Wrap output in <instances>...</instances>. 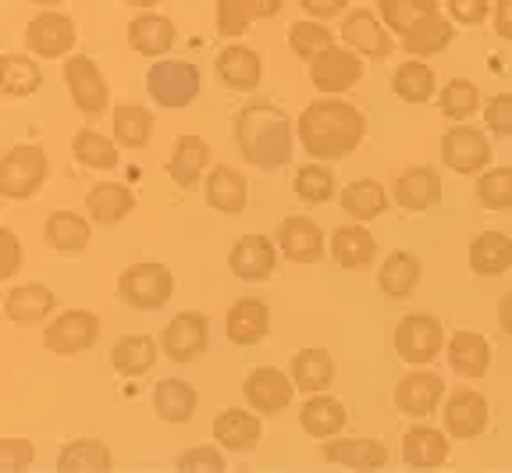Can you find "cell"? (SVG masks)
Returning <instances> with one entry per match:
<instances>
[{
  "label": "cell",
  "instance_id": "34",
  "mask_svg": "<svg viewBox=\"0 0 512 473\" xmlns=\"http://www.w3.org/2000/svg\"><path fill=\"white\" fill-rule=\"evenodd\" d=\"M452 36H456L452 18H445L441 11H434V15L420 18V22L402 36V50H406L409 57H434L452 43Z\"/></svg>",
  "mask_w": 512,
  "mask_h": 473
},
{
  "label": "cell",
  "instance_id": "24",
  "mask_svg": "<svg viewBox=\"0 0 512 473\" xmlns=\"http://www.w3.org/2000/svg\"><path fill=\"white\" fill-rule=\"evenodd\" d=\"M178 43V29L171 18L157 15V11H143L128 22V47L143 57H160L168 54Z\"/></svg>",
  "mask_w": 512,
  "mask_h": 473
},
{
  "label": "cell",
  "instance_id": "42",
  "mask_svg": "<svg viewBox=\"0 0 512 473\" xmlns=\"http://www.w3.org/2000/svg\"><path fill=\"white\" fill-rule=\"evenodd\" d=\"M72 153L75 161L82 164V168L89 171H114L118 168V139L104 136V132L96 129H79L72 139Z\"/></svg>",
  "mask_w": 512,
  "mask_h": 473
},
{
  "label": "cell",
  "instance_id": "11",
  "mask_svg": "<svg viewBox=\"0 0 512 473\" xmlns=\"http://www.w3.org/2000/svg\"><path fill=\"white\" fill-rule=\"evenodd\" d=\"M242 399L260 417H274V413L288 409V402L296 399V381H292V374H281L274 367H256L242 381Z\"/></svg>",
  "mask_w": 512,
  "mask_h": 473
},
{
  "label": "cell",
  "instance_id": "53",
  "mask_svg": "<svg viewBox=\"0 0 512 473\" xmlns=\"http://www.w3.org/2000/svg\"><path fill=\"white\" fill-rule=\"evenodd\" d=\"M36 463V445L25 438H0V470L22 473Z\"/></svg>",
  "mask_w": 512,
  "mask_h": 473
},
{
  "label": "cell",
  "instance_id": "2",
  "mask_svg": "<svg viewBox=\"0 0 512 473\" xmlns=\"http://www.w3.org/2000/svg\"><path fill=\"white\" fill-rule=\"evenodd\" d=\"M235 143L256 171H281L292 161L299 136L281 107L271 100H249L235 114Z\"/></svg>",
  "mask_w": 512,
  "mask_h": 473
},
{
  "label": "cell",
  "instance_id": "21",
  "mask_svg": "<svg viewBox=\"0 0 512 473\" xmlns=\"http://www.w3.org/2000/svg\"><path fill=\"white\" fill-rule=\"evenodd\" d=\"M57 310V296L40 285V281H29V285H15V289L4 296V317L18 328H36Z\"/></svg>",
  "mask_w": 512,
  "mask_h": 473
},
{
  "label": "cell",
  "instance_id": "27",
  "mask_svg": "<svg viewBox=\"0 0 512 473\" xmlns=\"http://www.w3.org/2000/svg\"><path fill=\"white\" fill-rule=\"evenodd\" d=\"M392 200L402 210H434L441 203V175L434 168H409L395 178Z\"/></svg>",
  "mask_w": 512,
  "mask_h": 473
},
{
  "label": "cell",
  "instance_id": "48",
  "mask_svg": "<svg viewBox=\"0 0 512 473\" xmlns=\"http://www.w3.org/2000/svg\"><path fill=\"white\" fill-rule=\"evenodd\" d=\"M438 111L448 121H466L470 114L480 111V89L470 79H452L448 86L438 89Z\"/></svg>",
  "mask_w": 512,
  "mask_h": 473
},
{
  "label": "cell",
  "instance_id": "4",
  "mask_svg": "<svg viewBox=\"0 0 512 473\" xmlns=\"http://www.w3.org/2000/svg\"><path fill=\"white\" fill-rule=\"evenodd\" d=\"M118 296L132 310H160L175 296V274L157 260H139L125 267L118 278Z\"/></svg>",
  "mask_w": 512,
  "mask_h": 473
},
{
  "label": "cell",
  "instance_id": "60",
  "mask_svg": "<svg viewBox=\"0 0 512 473\" xmlns=\"http://www.w3.org/2000/svg\"><path fill=\"white\" fill-rule=\"evenodd\" d=\"M256 18H274L281 11V0H253Z\"/></svg>",
  "mask_w": 512,
  "mask_h": 473
},
{
  "label": "cell",
  "instance_id": "6",
  "mask_svg": "<svg viewBox=\"0 0 512 473\" xmlns=\"http://www.w3.org/2000/svg\"><path fill=\"white\" fill-rule=\"evenodd\" d=\"M441 349H445V328L431 313H406L395 328V353L413 367L438 360Z\"/></svg>",
  "mask_w": 512,
  "mask_h": 473
},
{
  "label": "cell",
  "instance_id": "26",
  "mask_svg": "<svg viewBox=\"0 0 512 473\" xmlns=\"http://www.w3.org/2000/svg\"><path fill=\"white\" fill-rule=\"evenodd\" d=\"M402 463L409 470H441L448 463V434L438 427H409L402 434Z\"/></svg>",
  "mask_w": 512,
  "mask_h": 473
},
{
  "label": "cell",
  "instance_id": "3",
  "mask_svg": "<svg viewBox=\"0 0 512 473\" xmlns=\"http://www.w3.org/2000/svg\"><path fill=\"white\" fill-rule=\"evenodd\" d=\"M50 175L47 153L36 143H18L0 157V196L4 200H29L40 193Z\"/></svg>",
  "mask_w": 512,
  "mask_h": 473
},
{
  "label": "cell",
  "instance_id": "23",
  "mask_svg": "<svg viewBox=\"0 0 512 473\" xmlns=\"http://www.w3.org/2000/svg\"><path fill=\"white\" fill-rule=\"evenodd\" d=\"M203 196H207V207L217 210V214H242L246 210V200H249V189H246V175L228 164H217L210 168L207 182H203Z\"/></svg>",
  "mask_w": 512,
  "mask_h": 473
},
{
  "label": "cell",
  "instance_id": "56",
  "mask_svg": "<svg viewBox=\"0 0 512 473\" xmlns=\"http://www.w3.org/2000/svg\"><path fill=\"white\" fill-rule=\"evenodd\" d=\"M18 267H22V242L11 228H0V278H15Z\"/></svg>",
  "mask_w": 512,
  "mask_h": 473
},
{
  "label": "cell",
  "instance_id": "41",
  "mask_svg": "<svg viewBox=\"0 0 512 473\" xmlns=\"http://www.w3.org/2000/svg\"><path fill=\"white\" fill-rule=\"evenodd\" d=\"M395 97L406 100V104H427V100L438 97V79H434V68L424 65L420 57L399 65V72L392 75Z\"/></svg>",
  "mask_w": 512,
  "mask_h": 473
},
{
  "label": "cell",
  "instance_id": "32",
  "mask_svg": "<svg viewBox=\"0 0 512 473\" xmlns=\"http://www.w3.org/2000/svg\"><path fill=\"white\" fill-rule=\"evenodd\" d=\"M345 420H349V413H345V406L335 399V395H310V399L303 402V409H299V427H303L310 438H335V434H342Z\"/></svg>",
  "mask_w": 512,
  "mask_h": 473
},
{
  "label": "cell",
  "instance_id": "29",
  "mask_svg": "<svg viewBox=\"0 0 512 473\" xmlns=\"http://www.w3.org/2000/svg\"><path fill=\"white\" fill-rule=\"evenodd\" d=\"M292 381H296V392H306V395H317V392H328L331 381H335V360H331L328 349H299L292 356V367H288Z\"/></svg>",
  "mask_w": 512,
  "mask_h": 473
},
{
  "label": "cell",
  "instance_id": "54",
  "mask_svg": "<svg viewBox=\"0 0 512 473\" xmlns=\"http://www.w3.org/2000/svg\"><path fill=\"white\" fill-rule=\"evenodd\" d=\"M484 125L491 136H512V93H498L484 104Z\"/></svg>",
  "mask_w": 512,
  "mask_h": 473
},
{
  "label": "cell",
  "instance_id": "35",
  "mask_svg": "<svg viewBox=\"0 0 512 473\" xmlns=\"http://www.w3.org/2000/svg\"><path fill=\"white\" fill-rule=\"evenodd\" d=\"M43 239L57 253H79V249H86L93 242V228L75 210H57V214L47 217V225H43Z\"/></svg>",
  "mask_w": 512,
  "mask_h": 473
},
{
  "label": "cell",
  "instance_id": "8",
  "mask_svg": "<svg viewBox=\"0 0 512 473\" xmlns=\"http://www.w3.org/2000/svg\"><path fill=\"white\" fill-rule=\"evenodd\" d=\"M363 79V57L352 47H328L310 61V82L324 93V97H342L356 82Z\"/></svg>",
  "mask_w": 512,
  "mask_h": 473
},
{
  "label": "cell",
  "instance_id": "20",
  "mask_svg": "<svg viewBox=\"0 0 512 473\" xmlns=\"http://www.w3.org/2000/svg\"><path fill=\"white\" fill-rule=\"evenodd\" d=\"M214 72L221 79V86L235 89V93H253L264 79V61L253 47H242V43H232L224 47L214 61Z\"/></svg>",
  "mask_w": 512,
  "mask_h": 473
},
{
  "label": "cell",
  "instance_id": "58",
  "mask_svg": "<svg viewBox=\"0 0 512 473\" xmlns=\"http://www.w3.org/2000/svg\"><path fill=\"white\" fill-rule=\"evenodd\" d=\"M491 22H495V33L512 43V0H495V8H491Z\"/></svg>",
  "mask_w": 512,
  "mask_h": 473
},
{
  "label": "cell",
  "instance_id": "12",
  "mask_svg": "<svg viewBox=\"0 0 512 473\" xmlns=\"http://www.w3.org/2000/svg\"><path fill=\"white\" fill-rule=\"evenodd\" d=\"M342 43L360 57H370V61H384L395 50L392 29L381 22V15H374L367 8H356L342 18Z\"/></svg>",
  "mask_w": 512,
  "mask_h": 473
},
{
  "label": "cell",
  "instance_id": "28",
  "mask_svg": "<svg viewBox=\"0 0 512 473\" xmlns=\"http://www.w3.org/2000/svg\"><path fill=\"white\" fill-rule=\"evenodd\" d=\"M136 210V196L121 182H96L86 196V214L93 225H118Z\"/></svg>",
  "mask_w": 512,
  "mask_h": 473
},
{
  "label": "cell",
  "instance_id": "49",
  "mask_svg": "<svg viewBox=\"0 0 512 473\" xmlns=\"http://www.w3.org/2000/svg\"><path fill=\"white\" fill-rule=\"evenodd\" d=\"M335 43V33L324 22H317V18H306V22H296L288 29V47L296 50V57H303V61H313V57L324 54Z\"/></svg>",
  "mask_w": 512,
  "mask_h": 473
},
{
  "label": "cell",
  "instance_id": "31",
  "mask_svg": "<svg viewBox=\"0 0 512 473\" xmlns=\"http://www.w3.org/2000/svg\"><path fill=\"white\" fill-rule=\"evenodd\" d=\"M196 406H200L196 388L185 385V381H178V377H168V381H160V385L153 388V413L171 427L189 424L192 413H196Z\"/></svg>",
  "mask_w": 512,
  "mask_h": 473
},
{
  "label": "cell",
  "instance_id": "30",
  "mask_svg": "<svg viewBox=\"0 0 512 473\" xmlns=\"http://www.w3.org/2000/svg\"><path fill=\"white\" fill-rule=\"evenodd\" d=\"M448 367L463 377H484L491 367V342L477 331H456L448 338Z\"/></svg>",
  "mask_w": 512,
  "mask_h": 473
},
{
  "label": "cell",
  "instance_id": "25",
  "mask_svg": "<svg viewBox=\"0 0 512 473\" xmlns=\"http://www.w3.org/2000/svg\"><path fill=\"white\" fill-rule=\"evenodd\" d=\"M214 438L224 452H249L260 445L264 427H260V413L249 409H224L214 420Z\"/></svg>",
  "mask_w": 512,
  "mask_h": 473
},
{
  "label": "cell",
  "instance_id": "37",
  "mask_svg": "<svg viewBox=\"0 0 512 473\" xmlns=\"http://www.w3.org/2000/svg\"><path fill=\"white\" fill-rule=\"evenodd\" d=\"M377 257V239L360 225H345V228H335L331 232V260L338 267H367L370 260Z\"/></svg>",
  "mask_w": 512,
  "mask_h": 473
},
{
  "label": "cell",
  "instance_id": "33",
  "mask_svg": "<svg viewBox=\"0 0 512 473\" xmlns=\"http://www.w3.org/2000/svg\"><path fill=\"white\" fill-rule=\"evenodd\" d=\"M210 168V143L203 136H178L175 153H171L168 171L182 189H192V185H200V175Z\"/></svg>",
  "mask_w": 512,
  "mask_h": 473
},
{
  "label": "cell",
  "instance_id": "9",
  "mask_svg": "<svg viewBox=\"0 0 512 473\" xmlns=\"http://www.w3.org/2000/svg\"><path fill=\"white\" fill-rule=\"evenodd\" d=\"M96 338H100V321H96V313H89V310L57 313L54 321L47 324V331H43L47 353H57V356L86 353V349L96 345Z\"/></svg>",
  "mask_w": 512,
  "mask_h": 473
},
{
  "label": "cell",
  "instance_id": "39",
  "mask_svg": "<svg viewBox=\"0 0 512 473\" xmlns=\"http://www.w3.org/2000/svg\"><path fill=\"white\" fill-rule=\"evenodd\" d=\"M338 203H342V210L352 217V221H374V217H381L384 210H388V189H384L381 182H374V178H360V182H349L342 189V196H338Z\"/></svg>",
  "mask_w": 512,
  "mask_h": 473
},
{
  "label": "cell",
  "instance_id": "62",
  "mask_svg": "<svg viewBox=\"0 0 512 473\" xmlns=\"http://www.w3.org/2000/svg\"><path fill=\"white\" fill-rule=\"evenodd\" d=\"M32 4H40V8H57L61 0H32Z\"/></svg>",
  "mask_w": 512,
  "mask_h": 473
},
{
  "label": "cell",
  "instance_id": "46",
  "mask_svg": "<svg viewBox=\"0 0 512 473\" xmlns=\"http://www.w3.org/2000/svg\"><path fill=\"white\" fill-rule=\"evenodd\" d=\"M292 189H296L299 203L320 207V203L335 200V175L324 168V161H310V164H303V168H296Z\"/></svg>",
  "mask_w": 512,
  "mask_h": 473
},
{
  "label": "cell",
  "instance_id": "45",
  "mask_svg": "<svg viewBox=\"0 0 512 473\" xmlns=\"http://www.w3.org/2000/svg\"><path fill=\"white\" fill-rule=\"evenodd\" d=\"M111 121H114V139H118V146H125V150H143V146H150L153 114L146 111L143 104H118Z\"/></svg>",
  "mask_w": 512,
  "mask_h": 473
},
{
  "label": "cell",
  "instance_id": "55",
  "mask_svg": "<svg viewBox=\"0 0 512 473\" xmlns=\"http://www.w3.org/2000/svg\"><path fill=\"white\" fill-rule=\"evenodd\" d=\"M445 8L456 25H484L491 15V0H445Z\"/></svg>",
  "mask_w": 512,
  "mask_h": 473
},
{
  "label": "cell",
  "instance_id": "43",
  "mask_svg": "<svg viewBox=\"0 0 512 473\" xmlns=\"http://www.w3.org/2000/svg\"><path fill=\"white\" fill-rule=\"evenodd\" d=\"M43 72L32 57L22 54H4L0 57V93L4 97H32L40 93Z\"/></svg>",
  "mask_w": 512,
  "mask_h": 473
},
{
  "label": "cell",
  "instance_id": "18",
  "mask_svg": "<svg viewBox=\"0 0 512 473\" xmlns=\"http://www.w3.org/2000/svg\"><path fill=\"white\" fill-rule=\"evenodd\" d=\"M488 417H491L488 399L480 392H473V388H459L456 395L445 399V427L456 441H470L477 434H484Z\"/></svg>",
  "mask_w": 512,
  "mask_h": 473
},
{
  "label": "cell",
  "instance_id": "19",
  "mask_svg": "<svg viewBox=\"0 0 512 473\" xmlns=\"http://www.w3.org/2000/svg\"><path fill=\"white\" fill-rule=\"evenodd\" d=\"M235 278L242 281H264L278 267V242L267 239V235H242L232 246V257H228Z\"/></svg>",
  "mask_w": 512,
  "mask_h": 473
},
{
  "label": "cell",
  "instance_id": "1",
  "mask_svg": "<svg viewBox=\"0 0 512 473\" xmlns=\"http://www.w3.org/2000/svg\"><path fill=\"white\" fill-rule=\"evenodd\" d=\"M299 146L313 161H342L367 136V118L342 97H320L296 121Z\"/></svg>",
  "mask_w": 512,
  "mask_h": 473
},
{
  "label": "cell",
  "instance_id": "57",
  "mask_svg": "<svg viewBox=\"0 0 512 473\" xmlns=\"http://www.w3.org/2000/svg\"><path fill=\"white\" fill-rule=\"evenodd\" d=\"M303 4V11L310 18H317V22H328V18L342 15V8L349 4V0H299Z\"/></svg>",
  "mask_w": 512,
  "mask_h": 473
},
{
  "label": "cell",
  "instance_id": "51",
  "mask_svg": "<svg viewBox=\"0 0 512 473\" xmlns=\"http://www.w3.org/2000/svg\"><path fill=\"white\" fill-rule=\"evenodd\" d=\"M214 18H217V33H221L224 40H239L249 25H253L256 8H253V0H217Z\"/></svg>",
  "mask_w": 512,
  "mask_h": 473
},
{
  "label": "cell",
  "instance_id": "38",
  "mask_svg": "<svg viewBox=\"0 0 512 473\" xmlns=\"http://www.w3.org/2000/svg\"><path fill=\"white\" fill-rule=\"evenodd\" d=\"M377 285H381L384 296L409 299L416 292V285H420V260L409 249H395L392 257L381 264V271H377Z\"/></svg>",
  "mask_w": 512,
  "mask_h": 473
},
{
  "label": "cell",
  "instance_id": "15",
  "mask_svg": "<svg viewBox=\"0 0 512 473\" xmlns=\"http://www.w3.org/2000/svg\"><path fill=\"white\" fill-rule=\"evenodd\" d=\"M274 242H278V253H285V260H292V264H317V260H324V232H320L313 217H285L274 228Z\"/></svg>",
  "mask_w": 512,
  "mask_h": 473
},
{
  "label": "cell",
  "instance_id": "61",
  "mask_svg": "<svg viewBox=\"0 0 512 473\" xmlns=\"http://www.w3.org/2000/svg\"><path fill=\"white\" fill-rule=\"evenodd\" d=\"M128 8H139V11H150V8H157L160 0H125Z\"/></svg>",
  "mask_w": 512,
  "mask_h": 473
},
{
  "label": "cell",
  "instance_id": "59",
  "mask_svg": "<svg viewBox=\"0 0 512 473\" xmlns=\"http://www.w3.org/2000/svg\"><path fill=\"white\" fill-rule=\"evenodd\" d=\"M498 324H502V331L512 342V292H505L502 303H498Z\"/></svg>",
  "mask_w": 512,
  "mask_h": 473
},
{
  "label": "cell",
  "instance_id": "50",
  "mask_svg": "<svg viewBox=\"0 0 512 473\" xmlns=\"http://www.w3.org/2000/svg\"><path fill=\"white\" fill-rule=\"evenodd\" d=\"M477 200L484 210H509L512 207V168L480 171L477 175Z\"/></svg>",
  "mask_w": 512,
  "mask_h": 473
},
{
  "label": "cell",
  "instance_id": "44",
  "mask_svg": "<svg viewBox=\"0 0 512 473\" xmlns=\"http://www.w3.org/2000/svg\"><path fill=\"white\" fill-rule=\"evenodd\" d=\"M157 363V342L150 335H125L111 349V367L125 377H143Z\"/></svg>",
  "mask_w": 512,
  "mask_h": 473
},
{
  "label": "cell",
  "instance_id": "22",
  "mask_svg": "<svg viewBox=\"0 0 512 473\" xmlns=\"http://www.w3.org/2000/svg\"><path fill=\"white\" fill-rule=\"evenodd\" d=\"M267 331H271V310H267L264 299H235L224 313V335L235 345H256L264 342Z\"/></svg>",
  "mask_w": 512,
  "mask_h": 473
},
{
  "label": "cell",
  "instance_id": "47",
  "mask_svg": "<svg viewBox=\"0 0 512 473\" xmlns=\"http://www.w3.org/2000/svg\"><path fill=\"white\" fill-rule=\"evenodd\" d=\"M434 11H438V0H377L381 22L399 36H406L420 18L434 15Z\"/></svg>",
  "mask_w": 512,
  "mask_h": 473
},
{
  "label": "cell",
  "instance_id": "14",
  "mask_svg": "<svg viewBox=\"0 0 512 473\" xmlns=\"http://www.w3.org/2000/svg\"><path fill=\"white\" fill-rule=\"evenodd\" d=\"M320 456L328 459L338 470H352V473H370V470H384L388 466V445L377 438H324V449Z\"/></svg>",
  "mask_w": 512,
  "mask_h": 473
},
{
  "label": "cell",
  "instance_id": "16",
  "mask_svg": "<svg viewBox=\"0 0 512 473\" xmlns=\"http://www.w3.org/2000/svg\"><path fill=\"white\" fill-rule=\"evenodd\" d=\"M75 40H79V29L61 11H43L25 29V43L36 57H64L75 47Z\"/></svg>",
  "mask_w": 512,
  "mask_h": 473
},
{
  "label": "cell",
  "instance_id": "36",
  "mask_svg": "<svg viewBox=\"0 0 512 473\" xmlns=\"http://www.w3.org/2000/svg\"><path fill=\"white\" fill-rule=\"evenodd\" d=\"M470 267L480 278H498L512 267V239L505 232H480L470 242Z\"/></svg>",
  "mask_w": 512,
  "mask_h": 473
},
{
  "label": "cell",
  "instance_id": "17",
  "mask_svg": "<svg viewBox=\"0 0 512 473\" xmlns=\"http://www.w3.org/2000/svg\"><path fill=\"white\" fill-rule=\"evenodd\" d=\"M441 399H445V381L438 374H431V370H409L395 385V406L406 417H431L434 409L441 406Z\"/></svg>",
  "mask_w": 512,
  "mask_h": 473
},
{
  "label": "cell",
  "instance_id": "52",
  "mask_svg": "<svg viewBox=\"0 0 512 473\" xmlns=\"http://www.w3.org/2000/svg\"><path fill=\"white\" fill-rule=\"evenodd\" d=\"M178 473H224L228 470V459L221 456V445H196V449H185L175 463Z\"/></svg>",
  "mask_w": 512,
  "mask_h": 473
},
{
  "label": "cell",
  "instance_id": "10",
  "mask_svg": "<svg viewBox=\"0 0 512 473\" xmlns=\"http://www.w3.org/2000/svg\"><path fill=\"white\" fill-rule=\"evenodd\" d=\"M441 161L459 175H480L491 164V139L473 125H452L441 136Z\"/></svg>",
  "mask_w": 512,
  "mask_h": 473
},
{
  "label": "cell",
  "instance_id": "5",
  "mask_svg": "<svg viewBox=\"0 0 512 473\" xmlns=\"http://www.w3.org/2000/svg\"><path fill=\"white\" fill-rule=\"evenodd\" d=\"M203 75L192 61H175L164 57L146 72V93L153 97V104L160 107H189L192 100L200 97Z\"/></svg>",
  "mask_w": 512,
  "mask_h": 473
},
{
  "label": "cell",
  "instance_id": "40",
  "mask_svg": "<svg viewBox=\"0 0 512 473\" xmlns=\"http://www.w3.org/2000/svg\"><path fill=\"white\" fill-rule=\"evenodd\" d=\"M114 466V456L104 441L79 438L72 445H64L57 456V470L61 473H107Z\"/></svg>",
  "mask_w": 512,
  "mask_h": 473
},
{
  "label": "cell",
  "instance_id": "7",
  "mask_svg": "<svg viewBox=\"0 0 512 473\" xmlns=\"http://www.w3.org/2000/svg\"><path fill=\"white\" fill-rule=\"evenodd\" d=\"M64 82L72 93V104L79 107V114L86 118H100L111 111V89L93 57H68L64 61Z\"/></svg>",
  "mask_w": 512,
  "mask_h": 473
},
{
  "label": "cell",
  "instance_id": "13",
  "mask_svg": "<svg viewBox=\"0 0 512 473\" xmlns=\"http://www.w3.org/2000/svg\"><path fill=\"white\" fill-rule=\"evenodd\" d=\"M207 345H210V321L207 313H196V310L178 313L175 321L164 328V335H160V349L175 363L200 360L207 353Z\"/></svg>",
  "mask_w": 512,
  "mask_h": 473
}]
</instances>
